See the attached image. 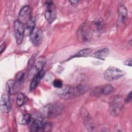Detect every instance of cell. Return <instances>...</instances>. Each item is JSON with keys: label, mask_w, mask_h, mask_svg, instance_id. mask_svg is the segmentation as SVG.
I'll return each mask as SVG.
<instances>
[{"label": "cell", "mask_w": 132, "mask_h": 132, "mask_svg": "<svg viewBox=\"0 0 132 132\" xmlns=\"http://www.w3.org/2000/svg\"><path fill=\"white\" fill-rule=\"evenodd\" d=\"M88 89V87L85 85H67L58 89L57 94L62 99H71L83 95Z\"/></svg>", "instance_id": "1"}, {"label": "cell", "mask_w": 132, "mask_h": 132, "mask_svg": "<svg viewBox=\"0 0 132 132\" xmlns=\"http://www.w3.org/2000/svg\"><path fill=\"white\" fill-rule=\"evenodd\" d=\"M63 109V106L60 103L55 102L48 104L41 109V117L44 119L56 117L62 112Z\"/></svg>", "instance_id": "2"}, {"label": "cell", "mask_w": 132, "mask_h": 132, "mask_svg": "<svg viewBox=\"0 0 132 132\" xmlns=\"http://www.w3.org/2000/svg\"><path fill=\"white\" fill-rule=\"evenodd\" d=\"M125 72L114 67H109L104 73L105 79L108 81H112L119 79L125 75Z\"/></svg>", "instance_id": "3"}, {"label": "cell", "mask_w": 132, "mask_h": 132, "mask_svg": "<svg viewBox=\"0 0 132 132\" xmlns=\"http://www.w3.org/2000/svg\"><path fill=\"white\" fill-rule=\"evenodd\" d=\"M77 36L79 40L83 43L88 42L91 40L92 37L91 29L86 23L80 26L77 31Z\"/></svg>", "instance_id": "4"}, {"label": "cell", "mask_w": 132, "mask_h": 132, "mask_svg": "<svg viewBox=\"0 0 132 132\" xmlns=\"http://www.w3.org/2000/svg\"><path fill=\"white\" fill-rule=\"evenodd\" d=\"M14 35L18 44L22 43L25 35V25L18 20H16L13 24Z\"/></svg>", "instance_id": "5"}, {"label": "cell", "mask_w": 132, "mask_h": 132, "mask_svg": "<svg viewBox=\"0 0 132 132\" xmlns=\"http://www.w3.org/2000/svg\"><path fill=\"white\" fill-rule=\"evenodd\" d=\"M44 16L47 22L50 24L52 23L56 19V8L52 1H47L46 2Z\"/></svg>", "instance_id": "6"}, {"label": "cell", "mask_w": 132, "mask_h": 132, "mask_svg": "<svg viewBox=\"0 0 132 132\" xmlns=\"http://www.w3.org/2000/svg\"><path fill=\"white\" fill-rule=\"evenodd\" d=\"M51 128L50 123L44 120V118L41 117L34 120L32 123L30 130V131H44L49 130Z\"/></svg>", "instance_id": "7"}, {"label": "cell", "mask_w": 132, "mask_h": 132, "mask_svg": "<svg viewBox=\"0 0 132 132\" xmlns=\"http://www.w3.org/2000/svg\"><path fill=\"white\" fill-rule=\"evenodd\" d=\"M46 63V59L44 58H39L35 62L34 64L30 69L28 73V78H32L39 72H40Z\"/></svg>", "instance_id": "8"}, {"label": "cell", "mask_w": 132, "mask_h": 132, "mask_svg": "<svg viewBox=\"0 0 132 132\" xmlns=\"http://www.w3.org/2000/svg\"><path fill=\"white\" fill-rule=\"evenodd\" d=\"M114 91V88L110 84L105 85L102 86H97L92 89L91 94L94 96H100L102 95H108Z\"/></svg>", "instance_id": "9"}, {"label": "cell", "mask_w": 132, "mask_h": 132, "mask_svg": "<svg viewBox=\"0 0 132 132\" xmlns=\"http://www.w3.org/2000/svg\"><path fill=\"white\" fill-rule=\"evenodd\" d=\"M43 35L41 29L35 27L34 30L29 35L30 40L32 44L35 46H39L42 42Z\"/></svg>", "instance_id": "10"}, {"label": "cell", "mask_w": 132, "mask_h": 132, "mask_svg": "<svg viewBox=\"0 0 132 132\" xmlns=\"http://www.w3.org/2000/svg\"><path fill=\"white\" fill-rule=\"evenodd\" d=\"M32 18L31 8L28 6L22 7L19 13L18 20L24 24H25Z\"/></svg>", "instance_id": "11"}, {"label": "cell", "mask_w": 132, "mask_h": 132, "mask_svg": "<svg viewBox=\"0 0 132 132\" xmlns=\"http://www.w3.org/2000/svg\"><path fill=\"white\" fill-rule=\"evenodd\" d=\"M80 112L81 117L83 119L84 125L86 128L89 130H92L94 129L95 127L94 124L91 116L88 111L85 108H82Z\"/></svg>", "instance_id": "12"}, {"label": "cell", "mask_w": 132, "mask_h": 132, "mask_svg": "<svg viewBox=\"0 0 132 132\" xmlns=\"http://www.w3.org/2000/svg\"><path fill=\"white\" fill-rule=\"evenodd\" d=\"M11 108V105L9 95L4 93L1 96L0 102V110L2 113H8Z\"/></svg>", "instance_id": "13"}, {"label": "cell", "mask_w": 132, "mask_h": 132, "mask_svg": "<svg viewBox=\"0 0 132 132\" xmlns=\"http://www.w3.org/2000/svg\"><path fill=\"white\" fill-rule=\"evenodd\" d=\"M123 107L122 100L120 97H116L111 103L109 109L111 113L113 115H117L121 111Z\"/></svg>", "instance_id": "14"}, {"label": "cell", "mask_w": 132, "mask_h": 132, "mask_svg": "<svg viewBox=\"0 0 132 132\" xmlns=\"http://www.w3.org/2000/svg\"><path fill=\"white\" fill-rule=\"evenodd\" d=\"M20 87L16 83L14 79H10L6 83V89L10 95L16 94L20 89Z\"/></svg>", "instance_id": "15"}, {"label": "cell", "mask_w": 132, "mask_h": 132, "mask_svg": "<svg viewBox=\"0 0 132 132\" xmlns=\"http://www.w3.org/2000/svg\"><path fill=\"white\" fill-rule=\"evenodd\" d=\"M45 73V71L42 69L40 72H39L38 74H37L32 78L30 85V90H34L39 84L41 79L43 77Z\"/></svg>", "instance_id": "16"}, {"label": "cell", "mask_w": 132, "mask_h": 132, "mask_svg": "<svg viewBox=\"0 0 132 132\" xmlns=\"http://www.w3.org/2000/svg\"><path fill=\"white\" fill-rule=\"evenodd\" d=\"M127 18V11L126 7L123 5H120L118 7V19L119 23H123Z\"/></svg>", "instance_id": "17"}, {"label": "cell", "mask_w": 132, "mask_h": 132, "mask_svg": "<svg viewBox=\"0 0 132 132\" xmlns=\"http://www.w3.org/2000/svg\"><path fill=\"white\" fill-rule=\"evenodd\" d=\"M109 55V50L108 48H104L94 53L91 56L101 60H105Z\"/></svg>", "instance_id": "18"}, {"label": "cell", "mask_w": 132, "mask_h": 132, "mask_svg": "<svg viewBox=\"0 0 132 132\" xmlns=\"http://www.w3.org/2000/svg\"><path fill=\"white\" fill-rule=\"evenodd\" d=\"M92 52V50L90 48H84L81 50L77 53H76L75 55L71 57L69 59L74 58H79V57H84L89 56Z\"/></svg>", "instance_id": "19"}, {"label": "cell", "mask_w": 132, "mask_h": 132, "mask_svg": "<svg viewBox=\"0 0 132 132\" xmlns=\"http://www.w3.org/2000/svg\"><path fill=\"white\" fill-rule=\"evenodd\" d=\"M35 27V22L32 18L27 23L25 24V35H29Z\"/></svg>", "instance_id": "20"}, {"label": "cell", "mask_w": 132, "mask_h": 132, "mask_svg": "<svg viewBox=\"0 0 132 132\" xmlns=\"http://www.w3.org/2000/svg\"><path fill=\"white\" fill-rule=\"evenodd\" d=\"M31 116L29 113H26L23 116H21L19 119V122L20 124L25 125L29 124L31 121Z\"/></svg>", "instance_id": "21"}, {"label": "cell", "mask_w": 132, "mask_h": 132, "mask_svg": "<svg viewBox=\"0 0 132 132\" xmlns=\"http://www.w3.org/2000/svg\"><path fill=\"white\" fill-rule=\"evenodd\" d=\"M27 100L26 96L22 93H20L18 94L16 99V104L18 106H23Z\"/></svg>", "instance_id": "22"}, {"label": "cell", "mask_w": 132, "mask_h": 132, "mask_svg": "<svg viewBox=\"0 0 132 132\" xmlns=\"http://www.w3.org/2000/svg\"><path fill=\"white\" fill-rule=\"evenodd\" d=\"M93 29L95 31H100L103 27V24L101 20L96 19L92 23Z\"/></svg>", "instance_id": "23"}, {"label": "cell", "mask_w": 132, "mask_h": 132, "mask_svg": "<svg viewBox=\"0 0 132 132\" xmlns=\"http://www.w3.org/2000/svg\"><path fill=\"white\" fill-rule=\"evenodd\" d=\"M14 80L18 85L20 87L24 80V73L22 72H20L17 73Z\"/></svg>", "instance_id": "24"}, {"label": "cell", "mask_w": 132, "mask_h": 132, "mask_svg": "<svg viewBox=\"0 0 132 132\" xmlns=\"http://www.w3.org/2000/svg\"><path fill=\"white\" fill-rule=\"evenodd\" d=\"M53 86L57 89H60L63 87L62 81L59 79H56L53 82Z\"/></svg>", "instance_id": "25"}, {"label": "cell", "mask_w": 132, "mask_h": 132, "mask_svg": "<svg viewBox=\"0 0 132 132\" xmlns=\"http://www.w3.org/2000/svg\"><path fill=\"white\" fill-rule=\"evenodd\" d=\"M131 101V92L130 91L125 99V103H129Z\"/></svg>", "instance_id": "26"}, {"label": "cell", "mask_w": 132, "mask_h": 132, "mask_svg": "<svg viewBox=\"0 0 132 132\" xmlns=\"http://www.w3.org/2000/svg\"><path fill=\"white\" fill-rule=\"evenodd\" d=\"M131 61H132L131 59V58H129V59H126L125 61H124L123 63L125 65H126L131 67Z\"/></svg>", "instance_id": "27"}, {"label": "cell", "mask_w": 132, "mask_h": 132, "mask_svg": "<svg viewBox=\"0 0 132 132\" xmlns=\"http://www.w3.org/2000/svg\"><path fill=\"white\" fill-rule=\"evenodd\" d=\"M6 46V44L5 42H3L1 45V47H0V51H1V54L3 53V52L5 50V48Z\"/></svg>", "instance_id": "28"}, {"label": "cell", "mask_w": 132, "mask_h": 132, "mask_svg": "<svg viewBox=\"0 0 132 132\" xmlns=\"http://www.w3.org/2000/svg\"><path fill=\"white\" fill-rule=\"evenodd\" d=\"M69 2L71 4V5H72V6H74L77 5L78 4L79 2V1H69Z\"/></svg>", "instance_id": "29"}]
</instances>
